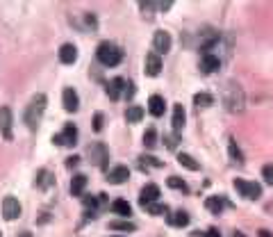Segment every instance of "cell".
<instances>
[{"instance_id":"cell-1","label":"cell","mask_w":273,"mask_h":237,"mask_svg":"<svg viewBox=\"0 0 273 237\" xmlns=\"http://www.w3.org/2000/svg\"><path fill=\"white\" fill-rule=\"evenodd\" d=\"M223 105H225V110L228 112H241L244 110V103H246V98H244V91H241V87L237 85V82H225L223 85Z\"/></svg>"},{"instance_id":"cell-2","label":"cell","mask_w":273,"mask_h":237,"mask_svg":"<svg viewBox=\"0 0 273 237\" xmlns=\"http://www.w3.org/2000/svg\"><path fill=\"white\" fill-rule=\"evenodd\" d=\"M46 94H39V96L32 98V103L28 105V110H25V126L30 128V130H37L39 126V121H41V117H44V112H46Z\"/></svg>"},{"instance_id":"cell-3","label":"cell","mask_w":273,"mask_h":237,"mask_svg":"<svg viewBox=\"0 0 273 237\" xmlns=\"http://www.w3.org/2000/svg\"><path fill=\"white\" fill-rule=\"evenodd\" d=\"M96 57H98V62H100L103 67H116L118 62L123 59V51H121V48H118L116 44L103 41V44L98 46Z\"/></svg>"},{"instance_id":"cell-4","label":"cell","mask_w":273,"mask_h":237,"mask_svg":"<svg viewBox=\"0 0 273 237\" xmlns=\"http://www.w3.org/2000/svg\"><path fill=\"white\" fill-rule=\"evenodd\" d=\"M89 153V160H91V164H96V167H100V169H107V162H110V151H107V146L105 144H89L87 148Z\"/></svg>"},{"instance_id":"cell-5","label":"cell","mask_w":273,"mask_h":237,"mask_svg":"<svg viewBox=\"0 0 273 237\" xmlns=\"http://www.w3.org/2000/svg\"><path fill=\"white\" fill-rule=\"evenodd\" d=\"M52 144H57V146H68V148L75 146V144H78V128H75L73 123H66L62 133L52 137Z\"/></svg>"},{"instance_id":"cell-6","label":"cell","mask_w":273,"mask_h":237,"mask_svg":"<svg viewBox=\"0 0 273 237\" xmlns=\"http://www.w3.org/2000/svg\"><path fill=\"white\" fill-rule=\"evenodd\" d=\"M235 187H237V192L241 194L244 199L257 201L259 196H262V185H257V183H246V180H241V178H237Z\"/></svg>"},{"instance_id":"cell-7","label":"cell","mask_w":273,"mask_h":237,"mask_svg":"<svg viewBox=\"0 0 273 237\" xmlns=\"http://www.w3.org/2000/svg\"><path fill=\"white\" fill-rule=\"evenodd\" d=\"M2 217H5L7 221H14V219L21 217V203H18V199L7 196V199L2 201Z\"/></svg>"},{"instance_id":"cell-8","label":"cell","mask_w":273,"mask_h":237,"mask_svg":"<svg viewBox=\"0 0 273 237\" xmlns=\"http://www.w3.org/2000/svg\"><path fill=\"white\" fill-rule=\"evenodd\" d=\"M153 48H155L157 55H166L171 51V34L169 32H164V30H157L155 37H153Z\"/></svg>"},{"instance_id":"cell-9","label":"cell","mask_w":273,"mask_h":237,"mask_svg":"<svg viewBox=\"0 0 273 237\" xmlns=\"http://www.w3.org/2000/svg\"><path fill=\"white\" fill-rule=\"evenodd\" d=\"M157 199H160V187H157L155 183H148L139 194V205L146 207V205H150V203H155Z\"/></svg>"},{"instance_id":"cell-10","label":"cell","mask_w":273,"mask_h":237,"mask_svg":"<svg viewBox=\"0 0 273 237\" xmlns=\"http://www.w3.org/2000/svg\"><path fill=\"white\" fill-rule=\"evenodd\" d=\"M128 178H130V169H128L126 164H118V167H114V169L107 173L110 185H123V183H128Z\"/></svg>"},{"instance_id":"cell-11","label":"cell","mask_w":273,"mask_h":237,"mask_svg":"<svg viewBox=\"0 0 273 237\" xmlns=\"http://www.w3.org/2000/svg\"><path fill=\"white\" fill-rule=\"evenodd\" d=\"M160 71H162V59H160V55H157V52L146 55V67H144V73H146L148 78H155V75H160Z\"/></svg>"},{"instance_id":"cell-12","label":"cell","mask_w":273,"mask_h":237,"mask_svg":"<svg viewBox=\"0 0 273 237\" xmlns=\"http://www.w3.org/2000/svg\"><path fill=\"white\" fill-rule=\"evenodd\" d=\"M12 110L9 107H0V133H2V137L5 139H12Z\"/></svg>"},{"instance_id":"cell-13","label":"cell","mask_w":273,"mask_h":237,"mask_svg":"<svg viewBox=\"0 0 273 237\" xmlns=\"http://www.w3.org/2000/svg\"><path fill=\"white\" fill-rule=\"evenodd\" d=\"M62 101H64V110L66 112H78L80 107V98H78V91L71 87L64 89V94H62Z\"/></svg>"},{"instance_id":"cell-14","label":"cell","mask_w":273,"mask_h":237,"mask_svg":"<svg viewBox=\"0 0 273 237\" xmlns=\"http://www.w3.org/2000/svg\"><path fill=\"white\" fill-rule=\"evenodd\" d=\"M148 112H150L155 118L164 117V112H166V103H164V98L157 96V94H153V96L148 98Z\"/></svg>"},{"instance_id":"cell-15","label":"cell","mask_w":273,"mask_h":237,"mask_svg":"<svg viewBox=\"0 0 273 237\" xmlns=\"http://www.w3.org/2000/svg\"><path fill=\"white\" fill-rule=\"evenodd\" d=\"M128 82L123 80V78H114V80L107 82V87H105V91H107V96L112 98V101H118V96H121V91L126 89Z\"/></svg>"},{"instance_id":"cell-16","label":"cell","mask_w":273,"mask_h":237,"mask_svg":"<svg viewBox=\"0 0 273 237\" xmlns=\"http://www.w3.org/2000/svg\"><path fill=\"white\" fill-rule=\"evenodd\" d=\"M75 59H78V48L73 44H64L59 48V62L62 64H73Z\"/></svg>"},{"instance_id":"cell-17","label":"cell","mask_w":273,"mask_h":237,"mask_svg":"<svg viewBox=\"0 0 273 237\" xmlns=\"http://www.w3.org/2000/svg\"><path fill=\"white\" fill-rule=\"evenodd\" d=\"M219 67H221V59L216 55H205L203 62H200V71L203 73H214V71H219Z\"/></svg>"},{"instance_id":"cell-18","label":"cell","mask_w":273,"mask_h":237,"mask_svg":"<svg viewBox=\"0 0 273 237\" xmlns=\"http://www.w3.org/2000/svg\"><path fill=\"white\" fill-rule=\"evenodd\" d=\"M112 212L118 215V217H130L132 215V205H130L126 199H116L114 203H112Z\"/></svg>"},{"instance_id":"cell-19","label":"cell","mask_w":273,"mask_h":237,"mask_svg":"<svg viewBox=\"0 0 273 237\" xmlns=\"http://www.w3.org/2000/svg\"><path fill=\"white\" fill-rule=\"evenodd\" d=\"M185 128V107L176 105L173 107V133H180Z\"/></svg>"},{"instance_id":"cell-20","label":"cell","mask_w":273,"mask_h":237,"mask_svg":"<svg viewBox=\"0 0 273 237\" xmlns=\"http://www.w3.org/2000/svg\"><path fill=\"white\" fill-rule=\"evenodd\" d=\"M84 187H87V176H82V173L73 176V180H71V194H73V196H82V194H84Z\"/></svg>"},{"instance_id":"cell-21","label":"cell","mask_w":273,"mask_h":237,"mask_svg":"<svg viewBox=\"0 0 273 237\" xmlns=\"http://www.w3.org/2000/svg\"><path fill=\"white\" fill-rule=\"evenodd\" d=\"M223 205H225V201H223L221 196H209V199L205 201V207L212 212V215H221Z\"/></svg>"},{"instance_id":"cell-22","label":"cell","mask_w":273,"mask_h":237,"mask_svg":"<svg viewBox=\"0 0 273 237\" xmlns=\"http://www.w3.org/2000/svg\"><path fill=\"white\" fill-rule=\"evenodd\" d=\"M177 164H180V167H185V169H189V171H198L200 169V164L196 162L189 153H180V155H177Z\"/></svg>"},{"instance_id":"cell-23","label":"cell","mask_w":273,"mask_h":237,"mask_svg":"<svg viewBox=\"0 0 273 237\" xmlns=\"http://www.w3.org/2000/svg\"><path fill=\"white\" fill-rule=\"evenodd\" d=\"M141 118H144V107L132 105V107H128L126 110V121H130V123H139Z\"/></svg>"},{"instance_id":"cell-24","label":"cell","mask_w":273,"mask_h":237,"mask_svg":"<svg viewBox=\"0 0 273 237\" xmlns=\"http://www.w3.org/2000/svg\"><path fill=\"white\" fill-rule=\"evenodd\" d=\"M169 223H171V226H177V228H182V226H187V223H189V215H187L185 210H177L176 215L169 217Z\"/></svg>"},{"instance_id":"cell-25","label":"cell","mask_w":273,"mask_h":237,"mask_svg":"<svg viewBox=\"0 0 273 237\" xmlns=\"http://www.w3.org/2000/svg\"><path fill=\"white\" fill-rule=\"evenodd\" d=\"M193 103L198 105V107H209V105L214 103V98H212V94H207V91H200V94L193 96Z\"/></svg>"},{"instance_id":"cell-26","label":"cell","mask_w":273,"mask_h":237,"mask_svg":"<svg viewBox=\"0 0 273 237\" xmlns=\"http://www.w3.org/2000/svg\"><path fill=\"white\" fill-rule=\"evenodd\" d=\"M144 146L146 148H155L157 146V130L155 128H148L144 133Z\"/></svg>"},{"instance_id":"cell-27","label":"cell","mask_w":273,"mask_h":237,"mask_svg":"<svg viewBox=\"0 0 273 237\" xmlns=\"http://www.w3.org/2000/svg\"><path fill=\"white\" fill-rule=\"evenodd\" d=\"M166 185L171 187V189H180V192H189V187H187V183L182 180V178H176V176H171L169 180H166Z\"/></svg>"},{"instance_id":"cell-28","label":"cell","mask_w":273,"mask_h":237,"mask_svg":"<svg viewBox=\"0 0 273 237\" xmlns=\"http://www.w3.org/2000/svg\"><path fill=\"white\" fill-rule=\"evenodd\" d=\"M228 151H230V157H232V162H237V164H244V155H241V151L237 148L235 139H230V144H228Z\"/></svg>"},{"instance_id":"cell-29","label":"cell","mask_w":273,"mask_h":237,"mask_svg":"<svg viewBox=\"0 0 273 237\" xmlns=\"http://www.w3.org/2000/svg\"><path fill=\"white\" fill-rule=\"evenodd\" d=\"M112 230H121V233H132V230H137V226L130 221H112L110 223Z\"/></svg>"},{"instance_id":"cell-30","label":"cell","mask_w":273,"mask_h":237,"mask_svg":"<svg viewBox=\"0 0 273 237\" xmlns=\"http://www.w3.org/2000/svg\"><path fill=\"white\" fill-rule=\"evenodd\" d=\"M139 167L141 169H148V167H162V160H157V157H153V155H141Z\"/></svg>"},{"instance_id":"cell-31","label":"cell","mask_w":273,"mask_h":237,"mask_svg":"<svg viewBox=\"0 0 273 237\" xmlns=\"http://www.w3.org/2000/svg\"><path fill=\"white\" fill-rule=\"evenodd\" d=\"M164 144L173 151V148L177 146V133H169V135H164Z\"/></svg>"},{"instance_id":"cell-32","label":"cell","mask_w":273,"mask_h":237,"mask_svg":"<svg viewBox=\"0 0 273 237\" xmlns=\"http://www.w3.org/2000/svg\"><path fill=\"white\" fill-rule=\"evenodd\" d=\"M262 176H264V183H266V185L273 187V167H271V164H266L264 169H262Z\"/></svg>"},{"instance_id":"cell-33","label":"cell","mask_w":273,"mask_h":237,"mask_svg":"<svg viewBox=\"0 0 273 237\" xmlns=\"http://www.w3.org/2000/svg\"><path fill=\"white\" fill-rule=\"evenodd\" d=\"M103 121H105L103 112H96V114H94V130H96V133H100V130H103Z\"/></svg>"},{"instance_id":"cell-34","label":"cell","mask_w":273,"mask_h":237,"mask_svg":"<svg viewBox=\"0 0 273 237\" xmlns=\"http://www.w3.org/2000/svg\"><path fill=\"white\" fill-rule=\"evenodd\" d=\"M146 210L150 212V215H164V212H166V207L157 205V203H150V205H146Z\"/></svg>"},{"instance_id":"cell-35","label":"cell","mask_w":273,"mask_h":237,"mask_svg":"<svg viewBox=\"0 0 273 237\" xmlns=\"http://www.w3.org/2000/svg\"><path fill=\"white\" fill-rule=\"evenodd\" d=\"M84 207H91V210H94V207H96V199H94V196H84Z\"/></svg>"},{"instance_id":"cell-36","label":"cell","mask_w":273,"mask_h":237,"mask_svg":"<svg viewBox=\"0 0 273 237\" xmlns=\"http://www.w3.org/2000/svg\"><path fill=\"white\" fill-rule=\"evenodd\" d=\"M78 164H80V157L73 155V157H71V160L66 162V167H78Z\"/></svg>"},{"instance_id":"cell-37","label":"cell","mask_w":273,"mask_h":237,"mask_svg":"<svg viewBox=\"0 0 273 237\" xmlns=\"http://www.w3.org/2000/svg\"><path fill=\"white\" fill-rule=\"evenodd\" d=\"M205 237H221V233H219L216 228H209V230H207V235H205Z\"/></svg>"},{"instance_id":"cell-38","label":"cell","mask_w":273,"mask_h":237,"mask_svg":"<svg viewBox=\"0 0 273 237\" xmlns=\"http://www.w3.org/2000/svg\"><path fill=\"white\" fill-rule=\"evenodd\" d=\"M259 237H273L269 230H259Z\"/></svg>"},{"instance_id":"cell-39","label":"cell","mask_w":273,"mask_h":237,"mask_svg":"<svg viewBox=\"0 0 273 237\" xmlns=\"http://www.w3.org/2000/svg\"><path fill=\"white\" fill-rule=\"evenodd\" d=\"M232 237H246V235L241 233V230H235V233H232Z\"/></svg>"},{"instance_id":"cell-40","label":"cell","mask_w":273,"mask_h":237,"mask_svg":"<svg viewBox=\"0 0 273 237\" xmlns=\"http://www.w3.org/2000/svg\"><path fill=\"white\" fill-rule=\"evenodd\" d=\"M16 237H32V233H28V230H25V233H18Z\"/></svg>"}]
</instances>
